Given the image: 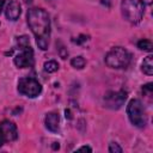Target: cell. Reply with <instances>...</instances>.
<instances>
[{
  "mask_svg": "<svg viewBox=\"0 0 153 153\" xmlns=\"http://www.w3.org/2000/svg\"><path fill=\"white\" fill-rule=\"evenodd\" d=\"M121 12L127 22L131 24H137L143 17L145 4L142 2V0H122Z\"/></svg>",
  "mask_w": 153,
  "mask_h": 153,
  "instance_id": "7a4b0ae2",
  "label": "cell"
},
{
  "mask_svg": "<svg viewBox=\"0 0 153 153\" xmlns=\"http://www.w3.org/2000/svg\"><path fill=\"white\" fill-rule=\"evenodd\" d=\"M127 99V92L126 91H109L105 93L104 96V103L105 106L112 110H117L120 109L124 100Z\"/></svg>",
  "mask_w": 153,
  "mask_h": 153,
  "instance_id": "ba28073f",
  "label": "cell"
},
{
  "mask_svg": "<svg viewBox=\"0 0 153 153\" xmlns=\"http://www.w3.org/2000/svg\"><path fill=\"white\" fill-rule=\"evenodd\" d=\"M141 69L146 75H152L153 74V56L152 55H148L143 59Z\"/></svg>",
  "mask_w": 153,
  "mask_h": 153,
  "instance_id": "8fae6325",
  "label": "cell"
},
{
  "mask_svg": "<svg viewBox=\"0 0 153 153\" xmlns=\"http://www.w3.org/2000/svg\"><path fill=\"white\" fill-rule=\"evenodd\" d=\"M71 65L75 69H82L85 67V65H86V61H85V59L82 56H75V57H73L71 60Z\"/></svg>",
  "mask_w": 153,
  "mask_h": 153,
  "instance_id": "7c38bea8",
  "label": "cell"
},
{
  "mask_svg": "<svg viewBox=\"0 0 153 153\" xmlns=\"http://www.w3.org/2000/svg\"><path fill=\"white\" fill-rule=\"evenodd\" d=\"M127 114L129 117V121L131 122V124H134L135 127L142 128L146 126L147 118H146V111L143 108V104L140 99H131L128 103L127 106Z\"/></svg>",
  "mask_w": 153,
  "mask_h": 153,
  "instance_id": "5b68a950",
  "label": "cell"
},
{
  "mask_svg": "<svg viewBox=\"0 0 153 153\" xmlns=\"http://www.w3.org/2000/svg\"><path fill=\"white\" fill-rule=\"evenodd\" d=\"M137 48L141 50H145V51H151L153 48V44L149 39H141L137 42Z\"/></svg>",
  "mask_w": 153,
  "mask_h": 153,
  "instance_id": "5bb4252c",
  "label": "cell"
},
{
  "mask_svg": "<svg viewBox=\"0 0 153 153\" xmlns=\"http://www.w3.org/2000/svg\"><path fill=\"white\" fill-rule=\"evenodd\" d=\"M20 13H22L20 4H19L18 1H16V0L10 1V2H8V5H7V7H6V10H5L6 18H7L8 20L14 22V20H17V19L19 18Z\"/></svg>",
  "mask_w": 153,
  "mask_h": 153,
  "instance_id": "9c48e42d",
  "label": "cell"
},
{
  "mask_svg": "<svg viewBox=\"0 0 153 153\" xmlns=\"http://www.w3.org/2000/svg\"><path fill=\"white\" fill-rule=\"evenodd\" d=\"M17 44L20 49V53L14 57V65L18 68H26L33 66V50L30 45V41L27 36L17 37Z\"/></svg>",
  "mask_w": 153,
  "mask_h": 153,
  "instance_id": "3957f363",
  "label": "cell"
},
{
  "mask_svg": "<svg viewBox=\"0 0 153 153\" xmlns=\"http://www.w3.org/2000/svg\"><path fill=\"white\" fill-rule=\"evenodd\" d=\"M18 130L13 122L5 120L0 122V147L4 146L6 142H12L17 140Z\"/></svg>",
  "mask_w": 153,
  "mask_h": 153,
  "instance_id": "52a82bcc",
  "label": "cell"
},
{
  "mask_svg": "<svg viewBox=\"0 0 153 153\" xmlns=\"http://www.w3.org/2000/svg\"><path fill=\"white\" fill-rule=\"evenodd\" d=\"M122 151H123L122 147L118 146V143H116V142H111L109 145V152L110 153H121Z\"/></svg>",
  "mask_w": 153,
  "mask_h": 153,
  "instance_id": "9a60e30c",
  "label": "cell"
},
{
  "mask_svg": "<svg viewBox=\"0 0 153 153\" xmlns=\"http://www.w3.org/2000/svg\"><path fill=\"white\" fill-rule=\"evenodd\" d=\"M18 92L29 98H35L42 92V85L35 78H22L18 81Z\"/></svg>",
  "mask_w": 153,
  "mask_h": 153,
  "instance_id": "8992f818",
  "label": "cell"
},
{
  "mask_svg": "<svg viewBox=\"0 0 153 153\" xmlns=\"http://www.w3.org/2000/svg\"><path fill=\"white\" fill-rule=\"evenodd\" d=\"M4 5H5V0H0V13L4 10Z\"/></svg>",
  "mask_w": 153,
  "mask_h": 153,
  "instance_id": "ac0fdd59",
  "label": "cell"
},
{
  "mask_svg": "<svg viewBox=\"0 0 153 153\" xmlns=\"http://www.w3.org/2000/svg\"><path fill=\"white\" fill-rule=\"evenodd\" d=\"M29 27L31 29L36 43L41 50H47L50 39V18L49 14L38 7L30 8L26 14Z\"/></svg>",
  "mask_w": 153,
  "mask_h": 153,
  "instance_id": "6da1fadb",
  "label": "cell"
},
{
  "mask_svg": "<svg viewBox=\"0 0 153 153\" xmlns=\"http://www.w3.org/2000/svg\"><path fill=\"white\" fill-rule=\"evenodd\" d=\"M152 84L151 82H148V84H146L143 87H142V92L145 93V94H147V96H151L152 94Z\"/></svg>",
  "mask_w": 153,
  "mask_h": 153,
  "instance_id": "2e32d148",
  "label": "cell"
},
{
  "mask_svg": "<svg viewBox=\"0 0 153 153\" xmlns=\"http://www.w3.org/2000/svg\"><path fill=\"white\" fill-rule=\"evenodd\" d=\"M44 124L48 130L56 133L59 130V124H60V116L57 112H48L45 118H44Z\"/></svg>",
  "mask_w": 153,
  "mask_h": 153,
  "instance_id": "30bf717a",
  "label": "cell"
},
{
  "mask_svg": "<svg viewBox=\"0 0 153 153\" xmlns=\"http://www.w3.org/2000/svg\"><path fill=\"white\" fill-rule=\"evenodd\" d=\"M59 69V63L54 60H50V61H47L44 63V71L48 72V73H54Z\"/></svg>",
  "mask_w": 153,
  "mask_h": 153,
  "instance_id": "4fadbf2b",
  "label": "cell"
},
{
  "mask_svg": "<svg viewBox=\"0 0 153 153\" xmlns=\"http://www.w3.org/2000/svg\"><path fill=\"white\" fill-rule=\"evenodd\" d=\"M130 61H131L130 53L122 47H115L111 50H109L108 54L105 55L106 66L110 68H115V69L128 67Z\"/></svg>",
  "mask_w": 153,
  "mask_h": 153,
  "instance_id": "277c9868",
  "label": "cell"
},
{
  "mask_svg": "<svg viewBox=\"0 0 153 153\" xmlns=\"http://www.w3.org/2000/svg\"><path fill=\"white\" fill-rule=\"evenodd\" d=\"M143 4H147V5H151L152 4V0H142Z\"/></svg>",
  "mask_w": 153,
  "mask_h": 153,
  "instance_id": "d6986e66",
  "label": "cell"
},
{
  "mask_svg": "<svg viewBox=\"0 0 153 153\" xmlns=\"http://www.w3.org/2000/svg\"><path fill=\"white\" fill-rule=\"evenodd\" d=\"M76 151H87V152H92V148H91V147H88V146H82V147L78 148Z\"/></svg>",
  "mask_w": 153,
  "mask_h": 153,
  "instance_id": "e0dca14e",
  "label": "cell"
}]
</instances>
